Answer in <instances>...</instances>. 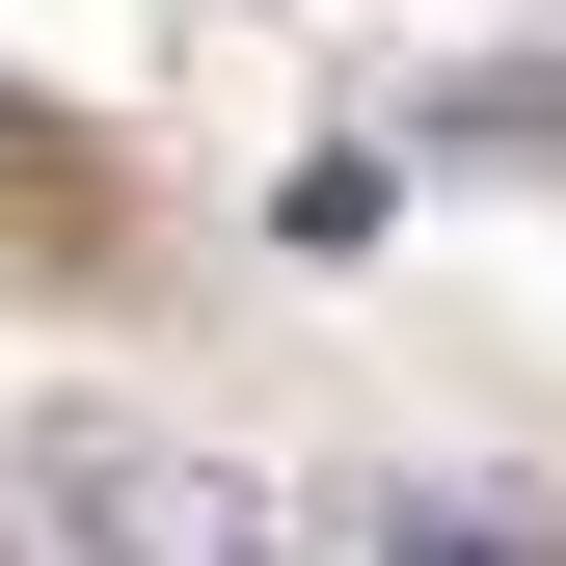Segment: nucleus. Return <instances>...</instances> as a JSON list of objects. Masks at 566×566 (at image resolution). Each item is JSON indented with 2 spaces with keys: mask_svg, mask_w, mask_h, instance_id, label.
<instances>
[{
  "mask_svg": "<svg viewBox=\"0 0 566 566\" xmlns=\"http://www.w3.org/2000/svg\"><path fill=\"white\" fill-rule=\"evenodd\" d=\"M28 539H54V566H270V485L163 459V432H54V459H28Z\"/></svg>",
  "mask_w": 566,
  "mask_h": 566,
  "instance_id": "nucleus-1",
  "label": "nucleus"
},
{
  "mask_svg": "<svg viewBox=\"0 0 566 566\" xmlns=\"http://www.w3.org/2000/svg\"><path fill=\"white\" fill-rule=\"evenodd\" d=\"M405 566H513V539H459V513H432V539H405Z\"/></svg>",
  "mask_w": 566,
  "mask_h": 566,
  "instance_id": "nucleus-2",
  "label": "nucleus"
}]
</instances>
